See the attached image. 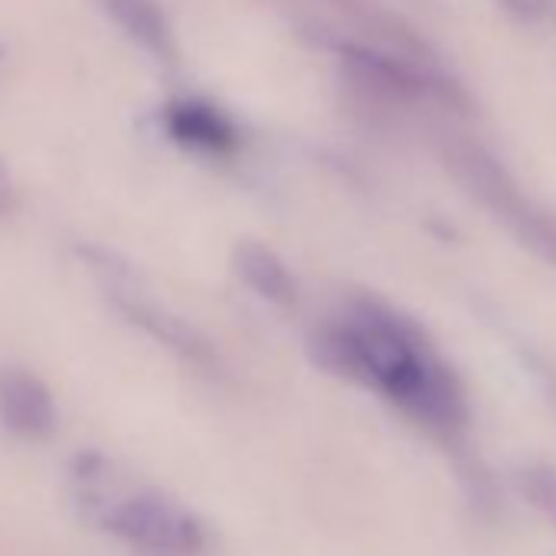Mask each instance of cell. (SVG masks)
Here are the masks:
<instances>
[{
  "instance_id": "277c9868",
  "label": "cell",
  "mask_w": 556,
  "mask_h": 556,
  "mask_svg": "<svg viewBox=\"0 0 556 556\" xmlns=\"http://www.w3.org/2000/svg\"><path fill=\"white\" fill-rule=\"evenodd\" d=\"M105 11L118 24V30H125V37L135 40L154 60L177 56L174 30L157 0H105Z\"/></svg>"
},
{
  "instance_id": "8992f818",
  "label": "cell",
  "mask_w": 556,
  "mask_h": 556,
  "mask_svg": "<svg viewBox=\"0 0 556 556\" xmlns=\"http://www.w3.org/2000/svg\"><path fill=\"white\" fill-rule=\"evenodd\" d=\"M170 135L197 151H229L236 144L232 125L203 102H180L167 115Z\"/></svg>"
},
{
  "instance_id": "3957f363",
  "label": "cell",
  "mask_w": 556,
  "mask_h": 556,
  "mask_svg": "<svg viewBox=\"0 0 556 556\" xmlns=\"http://www.w3.org/2000/svg\"><path fill=\"white\" fill-rule=\"evenodd\" d=\"M0 419L24 439H47L56 429V403L47 383L27 370L0 374Z\"/></svg>"
},
{
  "instance_id": "52a82bcc",
  "label": "cell",
  "mask_w": 556,
  "mask_h": 556,
  "mask_svg": "<svg viewBox=\"0 0 556 556\" xmlns=\"http://www.w3.org/2000/svg\"><path fill=\"white\" fill-rule=\"evenodd\" d=\"M523 494L530 504L556 523V471L553 468H530L523 471Z\"/></svg>"
},
{
  "instance_id": "ba28073f",
  "label": "cell",
  "mask_w": 556,
  "mask_h": 556,
  "mask_svg": "<svg viewBox=\"0 0 556 556\" xmlns=\"http://www.w3.org/2000/svg\"><path fill=\"white\" fill-rule=\"evenodd\" d=\"M501 4L507 8V11H514V14H520V17H533V14H540V0H501Z\"/></svg>"
},
{
  "instance_id": "5b68a950",
  "label": "cell",
  "mask_w": 556,
  "mask_h": 556,
  "mask_svg": "<svg viewBox=\"0 0 556 556\" xmlns=\"http://www.w3.org/2000/svg\"><path fill=\"white\" fill-rule=\"evenodd\" d=\"M236 271L242 282L262 295L271 305H292L295 302V275L289 271V265L278 258L268 245L262 242H239L236 249Z\"/></svg>"
},
{
  "instance_id": "7a4b0ae2",
  "label": "cell",
  "mask_w": 556,
  "mask_h": 556,
  "mask_svg": "<svg viewBox=\"0 0 556 556\" xmlns=\"http://www.w3.org/2000/svg\"><path fill=\"white\" fill-rule=\"evenodd\" d=\"M109 527L131 546L161 556H187L203 540L197 520L184 507L151 491L115 501L109 510Z\"/></svg>"
},
{
  "instance_id": "6da1fadb",
  "label": "cell",
  "mask_w": 556,
  "mask_h": 556,
  "mask_svg": "<svg viewBox=\"0 0 556 556\" xmlns=\"http://www.w3.org/2000/svg\"><path fill=\"white\" fill-rule=\"evenodd\" d=\"M325 361L348 377L364 380L426 426H458L465 416L462 390L452 370L426 338L374 302L348 308L321 331Z\"/></svg>"
}]
</instances>
